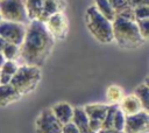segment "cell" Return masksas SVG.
<instances>
[{
  "label": "cell",
  "instance_id": "obj_1",
  "mask_svg": "<svg viewBox=\"0 0 149 133\" xmlns=\"http://www.w3.org/2000/svg\"><path fill=\"white\" fill-rule=\"evenodd\" d=\"M54 43L55 38L47 30L44 23L40 20H31L20 46V57L26 65L40 68L50 56Z\"/></svg>",
  "mask_w": 149,
  "mask_h": 133
},
{
  "label": "cell",
  "instance_id": "obj_2",
  "mask_svg": "<svg viewBox=\"0 0 149 133\" xmlns=\"http://www.w3.org/2000/svg\"><path fill=\"white\" fill-rule=\"evenodd\" d=\"M112 32L113 41L122 48H139L146 42L139 32L136 22L132 20L116 16L112 22Z\"/></svg>",
  "mask_w": 149,
  "mask_h": 133
},
{
  "label": "cell",
  "instance_id": "obj_3",
  "mask_svg": "<svg viewBox=\"0 0 149 133\" xmlns=\"http://www.w3.org/2000/svg\"><path fill=\"white\" fill-rule=\"evenodd\" d=\"M85 24L90 34L100 43H111L113 41L112 22L104 18L92 5L85 12Z\"/></svg>",
  "mask_w": 149,
  "mask_h": 133
},
{
  "label": "cell",
  "instance_id": "obj_4",
  "mask_svg": "<svg viewBox=\"0 0 149 133\" xmlns=\"http://www.w3.org/2000/svg\"><path fill=\"white\" fill-rule=\"evenodd\" d=\"M41 80V70L33 65H21L17 66L16 72L10 79L9 84L22 96L35 90Z\"/></svg>",
  "mask_w": 149,
  "mask_h": 133
},
{
  "label": "cell",
  "instance_id": "obj_5",
  "mask_svg": "<svg viewBox=\"0 0 149 133\" xmlns=\"http://www.w3.org/2000/svg\"><path fill=\"white\" fill-rule=\"evenodd\" d=\"M0 16L5 21L22 24L29 21L23 0H0Z\"/></svg>",
  "mask_w": 149,
  "mask_h": 133
},
{
  "label": "cell",
  "instance_id": "obj_6",
  "mask_svg": "<svg viewBox=\"0 0 149 133\" xmlns=\"http://www.w3.org/2000/svg\"><path fill=\"white\" fill-rule=\"evenodd\" d=\"M26 35V27L22 23L9 22L1 20L0 21V36L10 44L21 46Z\"/></svg>",
  "mask_w": 149,
  "mask_h": 133
},
{
  "label": "cell",
  "instance_id": "obj_7",
  "mask_svg": "<svg viewBox=\"0 0 149 133\" xmlns=\"http://www.w3.org/2000/svg\"><path fill=\"white\" fill-rule=\"evenodd\" d=\"M36 133H61L62 125L55 118L51 108H44L35 120Z\"/></svg>",
  "mask_w": 149,
  "mask_h": 133
},
{
  "label": "cell",
  "instance_id": "obj_8",
  "mask_svg": "<svg viewBox=\"0 0 149 133\" xmlns=\"http://www.w3.org/2000/svg\"><path fill=\"white\" fill-rule=\"evenodd\" d=\"M123 133H148L149 132V114L142 110L136 114L127 116L125 119Z\"/></svg>",
  "mask_w": 149,
  "mask_h": 133
},
{
  "label": "cell",
  "instance_id": "obj_9",
  "mask_svg": "<svg viewBox=\"0 0 149 133\" xmlns=\"http://www.w3.org/2000/svg\"><path fill=\"white\" fill-rule=\"evenodd\" d=\"M43 23H44L47 30L50 33V35L54 38L62 40L65 37L66 32H68V21H66V16H64L63 12L51 15Z\"/></svg>",
  "mask_w": 149,
  "mask_h": 133
},
{
  "label": "cell",
  "instance_id": "obj_10",
  "mask_svg": "<svg viewBox=\"0 0 149 133\" xmlns=\"http://www.w3.org/2000/svg\"><path fill=\"white\" fill-rule=\"evenodd\" d=\"M83 108L88 118V124H90L91 131L93 133H97L101 128V123L106 116L108 105H106V104H87Z\"/></svg>",
  "mask_w": 149,
  "mask_h": 133
},
{
  "label": "cell",
  "instance_id": "obj_11",
  "mask_svg": "<svg viewBox=\"0 0 149 133\" xmlns=\"http://www.w3.org/2000/svg\"><path fill=\"white\" fill-rule=\"evenodd\" d=\"M55 118L58 120V123L63 126L68 123L71 121L72 119V114H73V107L69 104V103H65V102H61V103H57L55 104L52 107H50Z\"/></svg>",
  "mask_w": 149,
  "mask_h": 133
},
{
  "label": "cell",
  "instance_id": "obj_12",
  "mask_svg": "<svg viewBox=\"0 0 149 133\" xmlns=\"http://www.w3.org/2000/svg\"><path fill=\"white\" fill-rule=\"evenodd\" d=\"M119 108L122 111V113L127 117V116H133L139 113L140 111H142V105L140 103V100L134 96V94H129L126 97H122L121 102L118 104Z\"/></svg>",
  "mask_w": 149,
  "mask_h": 133
},
{
  "label": "cell",
  "instance_id": "obj_13",
  "mask_svg": "<svg viewBox=\"0 0 149 133\" xmlns=\"http://www.w3.org/2000/svg\"><path fill=\"white\" fill-rule=\"evenodd\" d=\"M65 6H66V4L64 0H45L44 5H43L42 14L38 20L44 22L51 15H54L56 13H62L63 9L65 8Z\"/></svg>",
  "mask_w": 149,
  "mask_h": 133
},
{
  "label": "cell",
  "instance_id": "obj_14",
  "mask_svg": "<svg viewBox=\"0 0 149 133\" xmlns=\"http://www.w3.org/2000/svg\"><path fill=\"white\" fill-rule=\"evenodd\" d=\"M71 123L74 124L79 133H93L90 128L88 118L83 107H73V114H72Z\"/></svg>",
  "mask_w": 149,
  "mask_h": 133
},
{
  "label": "cell",
  "instance_id": "obj_15",
  "mask_svg": "<svg viewBox=\"0 0 149 133\" xmlns=\"http://www.w3.org/2000/svg\"><path fill=\"white\" fill-rule=\"evenodd\" d=\"M21 98V94L10 84H0V107H5Z\"/></svg>",
  "mask_w": 149,
  "mask_h": 133
},
{
  "label": "cell",
  "instance_id": "obj_16",
  "mask_svg": "<svg viewBox=\"0 0 149 133\" xmlns=\"http://www.w3.org/2000/svg\"><path fill=\"white\" fill-rule=\"evenodd\" d=\"M44 1L45 0H24L23 1L29 21H31V20H38L40 19V16L42 14Z\"/></svg>",
  "mask_w": 149,
  "mask_h": 133
},
{
  "label": "cell",
  "instance_id": "obj_17",
  "mask_svg": "<svg viewBox=\"0 0 149 133\" xmlns=\"http://www.w3.org/2000/svg\"><path fill=\"white\" fill-rule=\"evenodd\" d=\"M16 70L17 64L14 61H5V63L0 68V84H9Z\"/></svg>",
  "mask_w": 149,
  "mask_h": 133
},
{
  "label": "cell",
  "instance_id": "obj_18",
  "mask_svg": "<svg viewBox=\"0 0 149 133\" xmlns=\"http://www.w3.org/2000/svg\"><path fill=\"white\" fill-rule=\"evenodd\" d=\"M134 96L140 100L142 108L148 112L149 110V86L148 83H142L134 90Z\"/></svg>",
  "mask_w": 149,
  "mask_h": 133
},
{
  "label": "cell",
  "instance_id": "obj_19",
  "mask_svg": "<svg viewBox=\"0 0 149 133\" xmlns=\"http://www.w3.org/2000/svg\"><path fill=\"white\" fill-rule=\"evenodd\" d=\"M95 8H97V10L104 16V18H106L108 21H111V22H113L114 21V19H115V12H114V9L112 8V6L109 5V2L107 1V0H95V2H94V5H93Z\"/></svg>",
  "mask_w": 149,
  "mask_h": 133
},
{
  "label": "cell",
  "instance_id": "obj_20",
  "mask_svg": "<svg viewBox=\"0 0 149 133\" xmlns=\"http://www.w3.org/2000/svg\"><path fill=\"white\" fill-rule=\"evenodd\" d=\"M122 90L116 85H111L106 91V98L109 102V105L112 104H119L122 99Z\"/></svg>",
  "mask_w": 149,
  "mask_h": 133
},
{
  "label": "cell",
  "instance_id": "obj_21",
  "mask_svg": "<svg viewBox=\"0 0 149 133\" xmlns=\"http://www.w3.org/2000/svg\"><path fill=\"white\" fill-rule=\"evenodd\" d=\"M6 61H15L20 56V47L15 44L7 43L1 52Z\"/></svg>",
  "mask_w": 149,
  "mask_h": 133
},
{
  "label": "cell",
  "instance_id": "obj_22",
  "mask_svg": "<svg viewBox=\"0 0 149 133\" xmlns=\"http://www.w3.org/2000/svg\"><path fill=\"white\" fill-rule=\"evenodd\" d=\"M125 119H126V116L122 113V111L118 107L115 113H114V117H113V124H112V128L118 131V132H122L123 130V126H125Z\"/></svg>",
  "mask_w": 149,
  "mask_h": 133
},
{
  "label": "cell",
  "instance_id": "obj_23",
  "mask_svg": "<svg viewBox=\"0 0 149 133\" xmlns=\"http://www.w3.org/2000/svg\"><path fill=\"white\" fill-rule=\"evenodd\" d=\"M107 1L109 2V5L112 6V8L114 9L115 15H118V14H120V13L129 9V8H132L129 6V4L127 2V0H107Z\"/></svg>",
  "mask_w": 149,
  "mask_h": 133
},
{
  "label": "cell",
  "instance_id": "obj_24",
  "mask_svg": "<svg viewBox=\"0 0 149 133\" xmlns=\"http://www.w3.org/2000/svg\"><path fill=\"white\" fill-rule=\"evenodd\" d=\"M133 10H134L135 21L143 20V19H149V6L148 5H142V6L135 7V8H133Z\"/></svg>",
  "mask_w": 149,
  "mask_h": 133
},
{
  "label": "cell",
  "instance_id": "obj_25",
  "mask_svg": "<svg viewBox=\"0 0 149 133\" xmlns=\"http://www.w3.org/2000/svg\"><path fill=\"white\" fill-rule=\"evenodd\" d=\"M139 28V32L141 36L147 41L148 35H149V19H143V20H137L135 21Z\"/></svg>",
  "mask_w": 149,
  "mask_h": 133
},
{
  "label": "cell",
  "instance_id": "obj_26",
  "mask_svg": "<svg viewBox=\"0 0 149 133\" xmlns=\"http://www.w3.org/2000/svg\"><path fill=\"white\" fill-rule=\"evenodd\" d=\"M61 133H79V131H78V128L74 126V124L70 121V123H68V124H65V125L62 126Z\"/></svg>",
  "mask_w": 149,
  "mask_h": 133
},
{
  "label": "cell",
  "instance_id": "obj_27",
  "mask_svg": "<svg viewBox=\"0 0 149 133\" xmlns=\"http://www.w3.org/2000/svg\"><path fill=\"white\" fill-rule=\"evenodd\" d=\"M127 2L129 4V6L132 8H135V7H139L142 5H148L149 0H127Z\"/></svg>",
  "mask_w": 149,
  "mask_h": 133
},
{
  "label": "cell",
  "instance_id": "obj_28",
  "mask_svg": "<svg viewBox=\"0 0 149 133\" xmlns=\"http://www.w3.org/2000/svg\"><path fill=\"white\" fill-rule=\"evenodd\" d=\"M97 133H119V132L113 128H105V130H99Z\"/></svg>",
  "mask_w": 149,
  "mask_h": 133
},
{
  "label": "cell",
  "instance_id": "obj_29",
  "mask_svg": "<svg viewBox=\"0 0 149 133\" xmlns=\"http://www.w3.org/2000/svg\"><path fill=\"white\" fill-rule=\"evenodd\" d=\"M6 44H7V42L0 36V52H2V50H3V48L6 47Z\"/></svg>",
  "mask_w": 149,
  "mask_h": 133
},
{
  "label": "cell",
  "instance_id": "obj_30",
  "mask_svg": "<svg viewBox=\"0 0 149 133\" xmlns=\"http://www.w3.org/2000/svg\"><path fill=\"white\" fill-rule=\"evenodd\" d=\"M5 61H6V60H5V57H3V55H2L1 52H0V68L2 66V64L5 63Z\"/></svg>",
  "mask_w": 149,
  "mask_h": 133
},
{
  "label": "cell",
  "instance_id": "obj_31",
  "mask_svg": "<svg viewBox=\"0 0 149 133\" xmlns=\"http://www.w3.org/2000/svg\"><path fill=\"white\" fill-rule=\"evenodd\" d=\"M1 20H2V19H1V16H0V21H1Z\"/></svg>",
  "mask_w": 149,
  "mask_h": 133
},
{
  "label": "cell",
  "instance_id": "obj_32",
  "mask_svg": "<svg viewBox=\"0 0 149 133\" xmlns=\"http://www.w3.org/2000/svg\"><path fill=\"white\" fill-rule=\"evenodd\" d=\"M119 133H123V132H119Z\"/></svg>",
  "mask_w": 149,
  "mask_h": 133
}]
</instances>
